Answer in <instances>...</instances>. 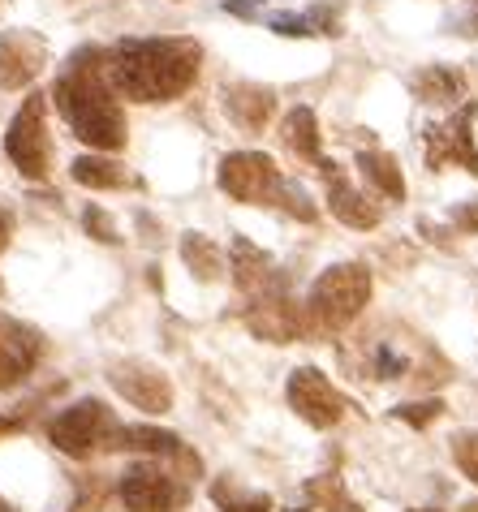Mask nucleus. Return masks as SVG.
Returning <instances> with one entry per match:
<instances>
[{"mask_svg": "<svg viewBox=\"0 0 478 512\" xmlns=\"http://www.w3.org/2000/svg\"><path fill=\"white\" fill-rule=\"evenodd\" d=\"M9 237H13V216H9L5 207H0V250L9 246Z\"/></svg>", "mask_w": 478, "mask_h": 512, "instance_id": "2f4dec72", "label": "nucleus"}, {"mask_svg": "<svg viewBox=\"0 0 478 512\" xmlns=\"http://www.w3.org/2000/svg\"><path fill=\"white\" fill-rule=\"evenodd\" d=\"M108 383L134 409H143V414H168V409H173V383H168L164 371H156V366H147V362H121V366H112Z\"/></svg>", "mask_w": 478, "mask_h": 512, "instance_id": "9b49d317", "label": "nucleus"}, {"mask_svg": "<svg viewBox=\"0 0 478 512\" xmlns=\"http://www.w3.org/2000/svg\"><path fill=\"white\" fill-rule=\"evenodd\" d=\"M358 168L367 173V181L384 198H405V177H401V168H397V160H392L388 151H362Z\"/></svg>", "mask_w": 478, "mask_h": 512, "instance_id": "4be33fe9", "label": "nucleus"}, {"mask_svg": "<svg viewBox=\"0 0 478 512\" xmlns=\"http://www.w3.org/2000/svg\"><path fill=\"white\" fill-rule=\"evenodd\" d=\"M474 112H478L474 104L457 108L444 125H431V130H427V164L431 168L461 164V168H470V173L478 177V147H474V130H470Z\"/></svg>", "mask_w": 478, "mask_h": 512, "instance_id": "9d476101", "label": "nucleus"}, {"mask_svg": "<svg viewBox=\"0 0 478 512\" xmlns=\"http://www.w3.org/2000/svg\"><path fill=\"white\" fill-rule=\"evenodd\" d=\"M0 5H5V0H0Z\"/></svg>", "mask_w": 478, "mask_h": 512, "instance_id": "4c0bfd02", "label": "nucleus"}, {"mask_svg": "<svg viewBox=\"0 0 478 512\" xmlns=\"http://www.w3.org/2000/svg\"><path fill=\"white\" fill-rule=\"evenodd\" d=\"M246 327L255 336L272 340V345L298 340V332H306V327H302V310L289 297V284H276V289H267L259 297H246Z\"/></svg>", "mask_w": 478, "mask_h": 512, "instance_id": "1a4fd4ad", "label": "nucleus"}, {"mask_svg": "<svg viewBox=\"0 0 478 512\" xmlns=\"http://www.w3.org/2000/svg\"><path fill=\"white\" fill-rule=\"evenodd\" d=\"M82 224H87V233H91L95 241H104V246H117V241H121V237H117V224H112L100 207H87V216H82Z\"/></svg>", "mask_w": 478, "mask_h": 512, "instance_id": "cd10ccee", "label": "nucleus"}, {"mask_svg": "<svg viewBox=\"0 0 478 512\" xmlns=\"http://www.w3.org/2000/svg\"><path fill=\"white\" fill-rule=\"evenodd\" d=\"M5 151L18 164L22 177L44 181L52 168V142H48V95H26V104L18 108V117L9 121Z\"/></svg>", "mask_w": 478, "mask_h": 512, "instance_id": "39448f33", "label": "nucleus"}, {"mask_svg": "<svg viewBox=\"0 0 478 512\" xmlns=\"http://www.w3.org/2000/svg\"><path fill=\"white\" fill-rule=\"evenodd\" d=\"M276 198H280V207H285L289 216H298L302 224H315V220H319V207L311 203V194H306L302 186H293V181H280Z\"/></svg>", "mask_w": 478, "mask_h": 512, "instance_id": "393cba45", "label": "nucleus"}, {"mask_svg": "<svg viewBox=\"0 0 478 512\" xmlns=\"http://www.w3.org/2000/svg\"><path fill=\"white\" fill-rule=\"evenodd\" d=\"M461 512H478V504H466V508H461Z\"/></svg>", "mask_w": 478, "mask_h": 512, "instance_id": "72a5a7b5", "label": "nucleus"}, {"mask_svg": "<svg viewBox=\"0 0 478 512\" xmlns=\"http://www.w3.org/2000/svg\"><path fill=\"white\" fill-rule=\"evenodd\" d=\"M22 426V418H0V435H13Z\"/></svg>", "mask_w": 478, "mask_h": 512, "instance_id": "473e14b6", "label": "nucleus"}, {"mask_svg": "<svg viewBox=\"0 0 478 512\" xmlns=\"http://www.w3.org/2000/svg\"><path fill=\"white\" fill-rule=\"evenodd\" d=\"M444 414V401H410V405H397L392 409V418L397 422H410V426H427Z\"/></svg>", "mask_w": 478, "mask_h": 512, "instance_id": "bb28decb", "label": "nucleus"}, {"mask_svg": "<svg viewBox=\"0 0 478 512\" xmlns=\"http://www.w3.org/2000/svg\"><path fill=\"white\" fill-rule=\"evenodd\" d=\"M212 500H216L224 512H272V500H267V495L242 491V487H237V482H229V478L212 482Z\"/></svg>", "mask_w": 478, "mask_h": 512, "instance_id": "b1692460", "label": "nucleus"}, {"mask_svg": "<svg viewBox=\"0 0 478 512\" xmlns=\"http://www.w3.org/2000/svg\"><path fill=\"white\" fill-rule=\"evenodd\" d=\"M39 332L18 319H0V392L18 388L39 362Z\"/></svg>", "mask_w": 478, "mask_h": 512, "instance_id": "f8f14e48", "label": "nucleus"}, {"mask_svg": "<svg viewBox=\"0 0 478 512\" xmlns=\"http://www.w3.org/2000/svg\"><path fill=\"white\" fill-rule=\"evenodd\" d=\"M367 302H371V272L362 263H336L311 284V297L302 306V327L315 336L345 332Z\"/></svg>", "mask_w": 478, "mask_h": 512, "instance_id": "7ed1b4c3", "label": "nucleus"}, {"mask_svg": "<svg viewBox=\"0 0 478 512\" xmlns=\"http://www.w3.org/2000/svg\"><path fill=\"white\" fill-rule=\"evenodd\" d=\"M69 173L87 190H121L125 186V168L117 160H108V155H78Z\"/></svg>", "mask_w": 478, "mask_h": 512, "instance_id": "a211bd4d", "label": "nucleus"}, {"mask_svg": "<svg viewBox=\"0 0 478 512\" xmlns=\"http://www.w3.org/2000/svg\"><path fill=\"white\" fill-rule=\"evenodd\" d=\"M199 56L194 39H125L108 56V82L134 104H168L199 78Z\"/></svg>", "mask_w": 478, "mask_h": 512, "instance_id": "f257e3e1", "label": "nucleus"}, {"mask_svg": "<svg viewBox=\"0 0 478 512\" xmlns=\"http://www.w3.org/2000/svg\"><path fill=\"white\" fill-rule=\"evenodd\" d=\"M48 99H56V112H61L69 121V130L87 142L91 151L125 147V112L117 104V91L108 87L95 65H82V56L56 78Z\"/></svg>", "mask_w": 478, "mask_h": 512, "instance_id": "f03ea898", "label": "nucleus"}, {"mask_svg": "<svg viewBox=\"0 0 478 512\" xmlns=\"http://www.w3.org/2000/svg\"><path fill=\"white\" fill-rule=\"evenodd\" d=\"M289 405L302 422H311L315 431H328L345 418V396L332 388V379L315 371V366H298L289 375Z\"/></svg>", "mask_w": 478, "mask_h": 512, "instance_id": "6e6552de", "label": "nucleus"}, {"mask_svg": "<svg viewBox=\"0 0 478 512\" xmlns=\"http://www.w3.org/2000/svg\"><path fill=\"white\" fill-rule=\"evenodd\" d=\"M306 504H311L315 512H358V504L345 495L336 474H323V478L306 482Z\"/></svg>", "mask_w": 478, "mask_h": 512, "instance_id": "5701e85b", "label": "nucleus"}, {"mask_svg": "<svg viewBox=\"0 0 478 512\" xmlns=\"http://www.w3.org/2000/svg\"><path fill=\"white\" fill-rule=\"evenodd\" d=\"M186 500H190L186 478H177L160 461L130 465L121 474V504L130 512H181Z\"/></svg>", "mask_w": 478, "mask_h": 512, "instance_id": "423d86ee", "label": "nucleus"}, {"mask_svg": "<svg viewBox=\"0 0 478 512\" xmlns=\"http://www.w3.org/2000/svg\"><path fill=\"white\" fill-rule=\"evenodd\" d=\"M229 272H233V284L242 289V297H259L276 284H285V276L276 272V263L255 246L250 237H233L229 246Z\"/></svg>", "mask_w": 478, "mask_h": 512, "instance_id": "4468645a", "label": "nucleus"}, {"mask_svg": "<svg viewBox=\"0 0 478 512\" xmlns=\"http://www.w3.org/2000/svg\"><path fill=\"white\" fill-rule=\"evenodd\" d=\"M280 186V168L272 164V155L263 151H233L220 160V190L233 203H272Z\"/></svg>", "mask_w": 478, "mask_h": 512, "instance_id": "0eeeda50", "label": "nucleus"}, {"mask_svg": "<svg viewBox=\"0 0 478 512\" xmlns=\"http://www.w3.org/2000/svg\"><path fill=\"white\" fill-rule=\"evenodd\" d=\"M181 259H186V267L203 284L220 280V272H224V250L216 246L212 237H203V233H186V237H181Z\"/></svg>", "mask_w": 478, "mask_h": 512, "instance_id": "f3484780", "label": "nucleus"}, {"mask_svg": "<svg viewBox=\"0 0 478 512\" xmlns=\"http://www.w3.org/2000/svg\"><path fill=\"white\" fill-rule=\"evenodd\" d=\"M48 61V48L39 35H26V31H13L0 39V87L5 91H22L39 78V69Z\"/></svg>", "mask_w": 478, "mask_h": 512, "instance_id": "ddd939ff", "label": "nucleus"}, {"mask_svg": "<svg viewBox=\"0 0 478 512\" xmlns=\"http://www.w3.org/2000/svg\"><path fill=\"white\" fill-rule=\"evenodd\" d=\"M280 138H285V147L293 155H302V160H315L319 164V125H315V112L311 108H293L285 117V130H280Z\"/></svg>", "mask_w": 478, "mask_h": 512, "instance_id": "aec40b11", "label": "nucleus"}, {"mask_svg": "<svg viewBox=\"0 0 478 512\" xmlns=\"http://www.w3.org/2000/svg\"><path fill=\"white\" fill-rule=\"evenodd\" d=\"M272 31H276V35H289V39L315 35L311 22H306V13H302V18H298V13H276V18H272Z\"/></svg>", "mask_w": 478, "mask_h": 512, "instance_id": "c85d7f7f", "label": "nucleus"}, {"mask_svg": "<svg viewBox=\"0 0 478 512\" xmlns=\"http://www.w3.org/2000/svg\"><path fill=\"white\" fill-rule=\"evenodd\" d=\"M117 431L121 426H117V418H112V409L104 401H78V405H69L52 418L48 439L65 452V457L87 461L104 448H117Z\"/></svg>", "mask_w": 478, "mask_h": 512, "instance_id": "20e7f679", "label": "nucleus"}, {"mask_svg": "<svg viewBox=\"0 0 478 512\" xmlns=\"http://www.w3.org/2000/svg\"><path fill=\"white\" fill-rule=\"evenodd\" d=\"M323 168V181H328V203H332V216L349 224V229H375L379 224V207L367 203L354 186H349V177H345V168L341 164H332V160H319Z\"/></svg>", "mask_w": 478, "mask_h": 512, "instance_id": "2eb2a0df", "label": "nucleus"}, {"mask_svg": "<svg viewBox=\"0 0 478 512\" xmlns=\"http://www.w3.org/2000/svg\"><path fill=\"white\" fill-rule=\"evenodd\" d=\"M0 512H13V508H9V504H0Z\"/></svg>", "mask_w": 478, "mask_h": 512, "instance_id": "f704fd0d", "label": "nucleus"}, {"mask_svg": "<svg viewBox=\"0 0 478 512\" xmlns=\"http://www.w3.org/2000/svg\"><path fill=\"white\" fill-rule=\"evenodd\" d=\"M117 448H125V452H156V457H177L181 439L173 431H160V426H121V431H117Z\"/></svg>", "mask_w": 478, "mask_h": 512, "instance_id": "6ab92c4d", "label": "nucleus"}, {"mask_svg": "<svg viewBox=\"0 0 478 512\" xmlns=\"http://www.w3.org/2000/svg\"><path fill=\"white\" fill-rule=\"evenodd\" d=\"M224 112H229V121L237 130L259 134L276 112V95L259 87V82H233V87H224Z\"/></svg>", "mask_w": 478, "mask_h": 512, "instance_id": "dca6fc26", "label": "nucleus"}, {"mask_svg": "<svg viewBox=\"0 0 478 512\" xmlns=\"http://www.w3.org/2000/svg\"><path fill=\"white\" fill-rule=\"evenodd\" d=\"M474 26H478V18H474Z\"/></svg>", "mask_w": 478, "mask_h": 512, "instance_id": "e433bc0d", "label": "nucleus"}, {"mask_svg": "<svg viewBox=\"0 0 478 512\" xmlns=\"http://www.w3.org/2000/svg\"><path fill=\"white\" fill-rule=\"evenodd\" d=\"M224 9L237 13V18H255V13L263 9V0H224Z\"/></svg>", "mask_w": 478, "mask_h": 512, "instance_id": "7c9ffc66", "label": "nucleus"}, {"mask_svg": "<svg viewBox=\"0 0 478 512\" xmlns=\"http://www.w3.org/2000/svg\"><path fill=\"white\" fill-rule=\"evenodd\" d=\"M453 224L461 233H478V198H470V203H457L453 207Z\"/></svg>", "mask_w": 478, "mask_h": 512, "instance_id": "c756f323", "label": "nucleus"}, {"mask_svg": "<svg viewBox=\"0 0 478 512\" xmlns=\"http://www.w3.org/2000/svg\"><path fill=\"white\" fill-rule=\"evenodd\" d=\"M414 512H431V508H414Z\"/></svg>", "mask_w": 478, "mask_h": 512, "instance_id": "c9c22d12", "label": "nucleus"}, {"mask_svg": "<svg viewBox=\"0 0 478 512\" xmlns=\"http://www.w3.org/2000/svg\"><path fill=\"white\" fill-rule=\"evenodd\" d=\"M453 461H457L461 474L478 487V431H457L453 435Z\"/></svg>", "mask_w": 478, "mask_h": 512, "instance_id": "a878e982", "label": "nucleus"}, {"mask_svg": "<svg viewBox=\"0 0 478 512\" xmlns=\"http://www.w3.org/2000/svg\"><path fill=\"white\" fill-rule=\"evenodd\" d=\"M461 74L448 65H431L423 69V74H414V95L427 99V104H453V99H461Z\"/></svg>", "mask_w": 478, "mask_h": 512, "instance_id": "412c9836", "label": "nucleus"}]
</instances>
